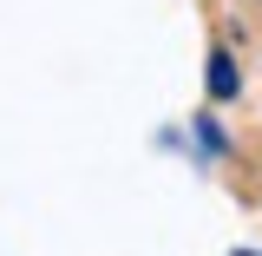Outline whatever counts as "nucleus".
I'll return each mask as SVG.
<instances>
[{
	"instance_id": "1",
	"label": "nucleus",
	"mask_w": 262,
	"mask_h": 256,
	"mask_svg": "<svg viewBox=\"0 0 262 256\" xmlns=\"http://www.w3.org/2000/svg\"><path fill=\"white\" fill-rule=\"evenodd\" d=\"M236 92V66H229V53H210V99H229Z\"/></svg>"
}]
</instances>
